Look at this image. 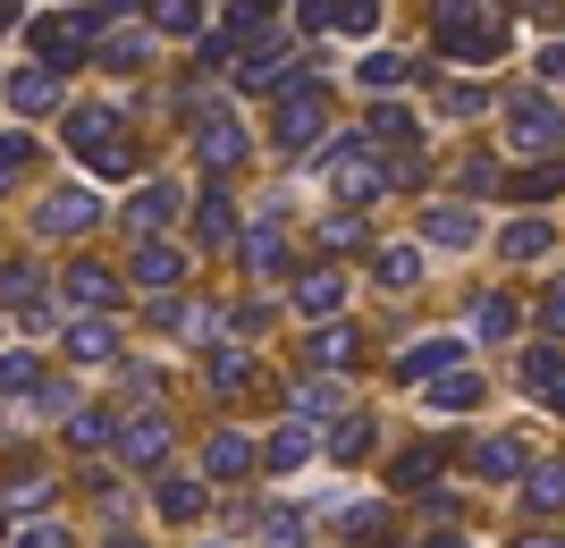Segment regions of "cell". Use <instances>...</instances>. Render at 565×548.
<instances>
[{"label":"cell","instance_id":"1","mask_svg":"<svg viewBox=\"0 0 565 548\" xmlns=\"http://www.w3.org/2000/svg\"><path fill=\"white\" fill-rule=\"evenodd\" d=\"M161 506H169V515H194V506H203V490H186V481H169V490H161Z\"/></svg>","mask_w":565,"mask_h":548},{"label":"cell","instance_id":"3","mask_svg":"<svg viewBox=\"0 0 565 548\" xmlns=\"http://www.w3.org/2000/svg\"><path fill=\"white\" fill-rule=\"evenodd\" d=\"M532 506H565V473H541V481H532Z\"/></svg>","mask_w":565,"mask_h":548},{"label":"cell","instance_id":"4","mask_svg":"<svg viewBox=\"0 0 565 548\" xmlns=\"http://www.w3.org/2000/svg\"><path fill=\"white\" fill-rule=\"evenodd\" d=\"M523 548H557V540H523Z\"/></svg>","mask_w":565,"mask_h":548},{"label":"cell","instance_id":"2","mask_svg":"<svg viewBox=\"0 0 565 548\" xmlns=\"http://www.w3.org/2000/svg\"><path fill=\"white\" fill-rule=\"evenodd\" d=\"M507 254H548V228H507Z\"/></svg>","mask_w":565,"mask_h":548}]
</instances>
